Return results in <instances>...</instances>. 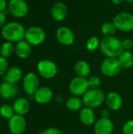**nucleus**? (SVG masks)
<instances>
[{"label": "nucleus", "mask_w": 133, "mask_h": 134, "mask_svg": "<svg viewBox=\"0 0 133 134\" xmlns=\"http://www.w3.org/2000/svg\"><path fill=\"white\" fill-rule=\"evenodd\" d=\"M25 31L26 29L21 23L9 21L1 28V35L5 41L17 43L24 39Z\"/></svg>", "instance_id": "nucleus-1"}, {"label": "nucleus", "mask_w": 133, "mask_h": 134, "mask_svg": "<svg viewBox=\"0 0 133 134\" xmlns=\"http://www.w3.org/2000/svg\"><path fill=\"white\" fill-rule=\"evenodd\" d=\"M100 49L107 57L118 58L124 51L122 46V40L113 36H107L101 39Z\"/></svg>", "instance_id": "nucleus-2"}, {"label": "nucleus", "mask_w": 133, "mask_h": 134, "mask_svg": "<svg viewBox=\"0 0 133 134\" xmlns=\"http://www.w3.org/2000/svg\"><path fill=\"white\" fill-rule=\"evenodd\" d=\"M82 99L85 107L95 109L103 104L106 96L104 92L100 89H89L82 96Z\"/></svg>", "instance_id": "nucleus-3"}, {"label": "nucleus", "mask_w": 133, "mask_h": 134, "mask_svg": "<svg viewBox=\"0 0 133 134\" xmlns=\"http://www.w3.org/2000/svg\"><path fill=\"white\" fill-rule=\"evenodd\" d=\"M46 38L45 30L38 26H31L26 29L24 40H26L31 46H38L42 45Z\"/></svg>", "instance_id": "nucleus-4"}, {"label": "nucleus", "mask_w": 133, "mask_h": 134, "mask_svg": "<svg viewBox=\"0 0 133 134\" xmlns=\"http://www.w3.org/2000/svg\"><path fill=\"white\" fill-rule=\"evenodd\" d=\"M113 23L118 31L130 32L133 30V15L129 12H121L114 17Z\"/></svg>", "instance_id": "nucleus-5"}, {"label": "nucleus", "mask_w": 133, "mask_h": 134, "mask_svg": "<svg viewBox=\"0 0 133 134\" xmlns=\"http://www.w3.org/2000/svg\"><path fill=\"white\" fill-rule=\"evenodd\" d=\"M37 71L42 78L45 79H52L57 75L58 68L53 61L44 59L38 63Z\"/></svg>", "instance_id": "nucleus-6"}, {"label": "nucleus", "mask_w": 133, "mask_h": 134, "mask_svg": "<svg viewBox=\"0 0 133 134\" xmlns=\"http://www.w3.org/2000/svg\"><path fill=\"white\" fill-rule=\"evenodd\" d=\"M122 68L118 60L114 57H107L103 60L100 65V70L103 75L107 77H114L118 75Z\"/></svg>", "instance_id": "nucleus-7"}, {"label": "nucleus", "mask_w": 133, "mask_h": 134, "mask_svg": "<svg viewBox=\"0 0 133 134\" xmlns=\"http://www.w3.org/2000/svg\"><path fill=\"white\" fill-rule=\"evenodd\" d=\"M7 9L15 18H24L29 12V5L25 0H9Z\"/></svg>", "instance_id": "nucleus-8"}, {"label": "nucleus", "mask_w": 133, "mask_h": 134, "mask_svg": "<svg viewBox=\"0 0 133 134\" xmlns=\"http://www.w3.org/2000/svg\"><path fill=\"white\" fill-rule=\"evenodd\" d=\"M89 90L88 78L76 76L73 78L69 83V91L72 96L82 97V96Z\"/></svg>", "instance_id": "nucleus-9"}, {"label": "nucleus", "mask_w": 133, "mask_h": 134, "mask_svg": "<svg viewBox=\"0 0 133 134\" xmlns=\"http://www.w3.org/2000/svg\"><path fill=\"white\" fill-rule=\"evenodd\" d=\"M23 89L27 95H34L39 88L40 80L37 74L27 73L23 78Z\"/></svg>", "instance_id": "nucleus-10"}, {"label": "nucleus", "mask_w": 133, "mask_h": 134, "mask_svg": "<svg viewBox=\"0 0 133 134\" xmlns=\"http://www.w3.org/2000/svg\"><path fill=\"white\" fill-rule=\"evenodd\" d=\"M8 128L12 134H23L27 128V121L24 116L14 115L8 120Z\"/></svg>", "instance_id": "nucleus-11"}, {"label": "nucleus", "mask_w": 133, "mask_h": 134, "mask_svg": "<svg viewBox=\"0 0 133 134\" xmlns=\"http://www.w3.org/2000/svg\"><path fill=\"white\" fill-rule=\"evenodd\" d=\"M56 37L58 42L65 46H71L75 38L73 31L66 26H61L56 30Z\"/></svg>", "instance_id": "nucleus-12"}, {"label": "nucleus", "mask_w": 133, "mask_h": 134, "mask_svg": "<svg viewBox=\"0 0 133 134\" xmlns=\"http://www.w3.org/2000/svg\"><path fill=\"white\" fill-rule=\"evenodd\" d=\"M114 130V122L107 118H100L94 124L95 134H112Z\"/></svg>", "instance_id": "nucleus-13"}, {"label": "nucleus", "mask_w": 133, "mask_h": 134, "mask_svg": "<svg viewBox=\"0 0 133 134\" xmlns=\"http://www.w3.org/2000/svg\"><path fill=\"white\" fill-rule=\"evenodd\" d=\"M33 96L36 103L44 105L51 102L53 98V93L49 87L42 86L38 88Z\"/></svg>", "instance_id": "nucleus-14"}, {"label": "nucleus", "mask_w": 133, "mask_h": 134, "mask_svg": "<svg viewBox=\"0 0 133 134\" xmlns=\"http://www.w3.org/2000/svg\"><path fill=\"white\" fill-rule=\"evenodd\" d=\"M18 93V87L16 84L3 81L0 84V97L4 100H11Z\"/></svg>", "instance_id": "nucleus-15"}, {"label": "nucleus", "mask_w": 133, "mask_h": 134, "mask_svg": "<svg viewBox=\"0 0 133 134\" xmlns=\"http://www.w3.org/2000/svg\"><path fill=\"white\" fill-rule=\"evenodd\" d=\"M68 13V9L65 3L62 2H56L51 9V16L56 21L60 22L66 19Z\"/></svg>", "instance_id": "nucleus-16"}, {"label": "nucleus", "mask_w": 133, "mask_h": 134, "mask_svg": "<svg viewBox=\"0 0 133 134\" xmlns=\"http://www.w3.org/2000/svg\"><path fill=\"white\" fill-rule=\"evenodd\" d=\"M107 108L114 111L121 109L123 104V99L122 96L117 92H111L107 94L105 99Z\"/></svg>", "instance_id": "nucleus-17"}, {"label": "nucleus", "mask_w": 133, "mask_h": 134, "mask_svg": "<svg viewBox=\"0 0 133 134\" xmlns=\"http://www.w3.org/2000/svg\"><path fill=\"white\" fill-rule=\"evenodd\" d=\"M24 78L23 71L17 66H13L9 68L6 73L3 76V81H6L13 84L18 83Z\"/></svg>", "instance_id": "nucleus-18"}, {"label": "nucleus", "mask_w": 133, "mask_h": 134, "mask_svg": "<svg viewBox=\"0 0 133 134\" xmlns=\"http://www.w3.org/2000/svg\"><path fill=\"white\" fill-rule=\"evenodd\" d=\"M79 120L83 125L86 126H89L95 124L96 113L94 109L87 107H83L79 111Z\"/></svg>", "instance_id": "nucleus-19"}, {"label": "nucleus", "mask_w": 133, "mask_h": 134, "mask_svg": "<svg viewBox=\"0 0 133 134\" xmlns=\"http://www.w3.org/2000/svg\"><path fill=\"white\" fill-rule=\"evenodd\" d=\"M31 46L26 41L22 40L16 43L15 45V54L20 59H27L31 54Z\"/></svg>", "instance_id": "nucleus-20"}, {"label": "nucleus", "mask_w": 133, "mask_h": 134, "mask_svg": "<svg viewBox=\"0 0 133 134\" xmlns=\"http://www.w3.org/2000/svg\"><path fill=\"white\" fill-rule=\"evenodd\" d=\"M13 107L15 114L22 115V116H24L25 115H27L30 111V103L24 97L16 98L13 104Z\"/></svg>", "instance_id": "nucleus-21"}, {"label": "nucleus", "mask_w": 133, "mask_h": 134, "mask_svg": "<svg viewBox=\"0 0 133 134\" xmlns=\"http://www.w3.org/2000/svg\"><path fill=\"white\" fill-rule=\"evenodd\" d=\"M74 70L77 76L88 78L91 73V66L85 60H78L74 64Z\"/></svg>", "instance_id": "nucleus-22"}, {"label": "nucleus", "mask_w": 133, "mask_h": 134, "mask_svg": "<svg viewBox=\"0 0 133 134\" xmlns=\"http://www.w3.org/2000/svg\"><path fill=\"white\" fill-rule=\"evenodd\" d=\"M65 105L66 108L71 111H78L83 108L84 104L82 98H80L79 97L72 96L67 98Z\"/></svg>", "instance_id": "nucleus-23"}, {"label": "nucleus", "mask_w": 133, "mask_h": 134, "mask_svg": "<svg viewBox=\"0 0 133 134\" xmlns=\"http://www.w3.org/2000/svg\"><path fill=\"white\" fill-rule=\"evenodd\" d=\"M118 60L122 68L128 69L132 67L133 54L130 50H124L118 57Z\"/></svg>", "instance_id": "nucleus-24"}, {"label": "nucleus", "mask_w": 133, "mask_h": 134, "mask_svg": "<svg viewBox=\"0 0 133 134\" xmlns=\"http://www.w3.org/2000/svg\"><path fill=\"white\" fill-rule=\"evenodd\" d=\"M15 53V45L13 42L5 41L0 46V56L8 58Z\"/></svg>", "instance_id": "nucleus-25"}, {"label": "nucleus", "mask_w": 133, "mask_h": 134, "mask_svg": "<svg viewBox=\"0 0 133 134\" xmlns=\"http://www.w3.org/2000/svg\"><path fill=\"white\" fill-rule=\"evenodd\" d=\"M118 31L116 26L114 25V24L111 21H107L105 23H103L101 26V32L102 34L107 37V36H113L114 35V34L116 33V31Z\"/></svg>", "instance_id": "nucleus-26"}, {"label": "nucleus", "mask_w": 133, "mask_h": 134, "mask_svg": "<svg viewBox=\"0 0 133 134\" xmlns=\"http://www.w3.org/2000/svg\"><path fill=\"white\" fill-rule=\"evenodd\" d=\"M15 114L13 105L9 104H4L0 106V116L5 119H10Z\"/></svg>", "instance_id": "nucleus-27"}, {"label": "nucleus", "mask_w": 133, "mask_h": 134, "mask_svg": "<svg viewBox=\"0 0 133 134\" xmlns=\"http://www.w3.org/2000/svg\"><path fill=\"white\" fill-rule=\"evenodd\" d=\"M101 40L97 36H91L85 43V48L89 52H94L100 46Z\"/></svg>", "instance_id": "nucleus-28"}, {"label": "nucleus", "mask_w": 133, "mask_h": 134, "mask_svg": "<svg viewBox=\"0 0 133 134\" xmlns=\"http://www.w3.org/2000/svg\"><path fill=\"white\" fill-rule=\"evenodd\" d=\"M88 83L89 89H99L101 80L98 76H90L88 78Z\"/></svg>", "instance_id": "nucleus-29"}, {"label": "nucleus", "mask_w": 133, "mask_h": 134, "mask_svg": "<svg viewBox=\"0 0 133 134\" xmlns=\"http://www.w3.org/2000/svg\"><path fill=\"white\" fill-rule=\"evenodd\" d=\"M9 69V63L7 58L0 56V77H3Z\"/></svg>", "instance_id": "nucleus-30"}, {"label": "nucleus", "mask_w": 133, "mask_h": 134, "mask_svg": "<svg viewBox=\"0 0 133 134\" xmlns=\"http://www.w3.org/2000/svg\"><path fill=\"white\" fill-rule=\"evenodd\" d=\"M123 134H133V120H129L123 125L122 127Z\"/></svg>", "instance_id": "nucleus-31"}, {"label": "nucleus", "mask_w": 133, "mask_h": 134, "mask_svg": "<svg viewBox=\"0 0 133 134\" xmlns=\"http://www.w3.org/2000/svg\"><path fill=\"white\" fill-rule=\"evenodd\" d=\"M122 46L124 50H130L133 47V41L130 38H125L122 41Z\"/></svg>", "instance_id": "nucleus-32"}, {"label": "nucleus", "mask_w": 133, "mask_h": 134, "mask_svg": "<svg viewBox=\"0 0 133 134\" xmlns=\"http://www.w3.org/2000/svg\"><path fill=\"white\" fill-rule=\"evenodd\" d=\"M40 134H63V133L58 128L49 127L43 130Z\"/></svg>", "instance_id": "nucleus-33"}, {"label": "nucleus", "mask_w": 133, "mask_h": 134, "mask_svg": "<svg viewBox=\"0 0 133 134\" xmlns=\"http://www.w3.org/2000/svg\"><path fill=\"white\" fill-rule=\"evenodd\" d=\"M5 11L0 12V28L6 24V13Z\"/></svg>", "instance_id": "nucleus-34"}, {"label": "nucleus", "mask_w": 133, "mask_h": 134, "mask_svg": "<svg viewBox=\"0 0 133 134\" xmlns=\"http://www.w3.org/2000/svg\"><path fill=\"white\" fill-rule=\"evenodd\" d=\"M7 0H0V12H4L7 9Z\"/></svg>", "instance_id": "nucleus-35"}, {"label": "nucleus", "mask_w": 133, "mask_h": 134, "mask_svg": "<svg viewBox=\"0 0 133 134\" xmlns=\"http://www.w3.org/2000/svg\"><path fill=\"white\" fill-rule=\"evenodd\" d=\"M110 115H111V112H110V109H103L101 111V118H107V119H110Z\"/></svg>", "instance_id": "nucleus-36"}, {"label": "nucleus", "mask_w": 133, "mask_h": 134, "mask_svg": "<svg viewBox=\"0 0 133 134\" xmlns=\"http://www.w3.org/2000/svg\"><path fill=\"white\" fill-rule=\"evenodd\" d=\"M124 2V0H111V2L114 5H120Z\"/></svg>", "instance_id": "nucleus-37"}, {"label": "nucleus", "mask_w": 133, "mask_h": 134, "mask_svg": "<svg viewBox=\"0 0 133 134\" xmlns=\"http://www.w3.org/2000/svg\"><path fill=\"white\" fill-rule=\"evenodd\" d=\"M124 1H125L129 3H133V0H124Z\"/></svg>", "instance_id": "nucleus-38"}, {"label": "nucleus", "mask_w": 133, "mask_h": 134, "mask_svg": "<svg viewBox=\"0 0 133 134\" xmlns=\"http://www.w3.org/2000/svg\"><path fill=\"white\" fill-rule=\"evenodd\" d=\"M0 117H1V116H0Z\"/></svg>", "instance_id": "nucleus-39"}]
</instances>
